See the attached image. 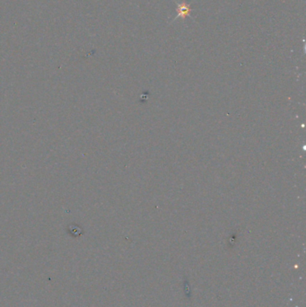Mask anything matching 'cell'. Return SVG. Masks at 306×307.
<instances>
[{"instance_id":"cell-1","label":"cell","mask_w":306,"mask_h":307,"mask_svg":"<svg viewBox=\"0 0 306 307\" xmlns=\"http://www.w3.org/2000/svg\"><path fill=\"white\" fill-rule=\"evenodd\" d=\"M178 12H179V15L185 16V15L189 14V7H188V5H186L185 4H182L181 5H180V6H179V8H178Z\"/></svg>"}]
</instances>
